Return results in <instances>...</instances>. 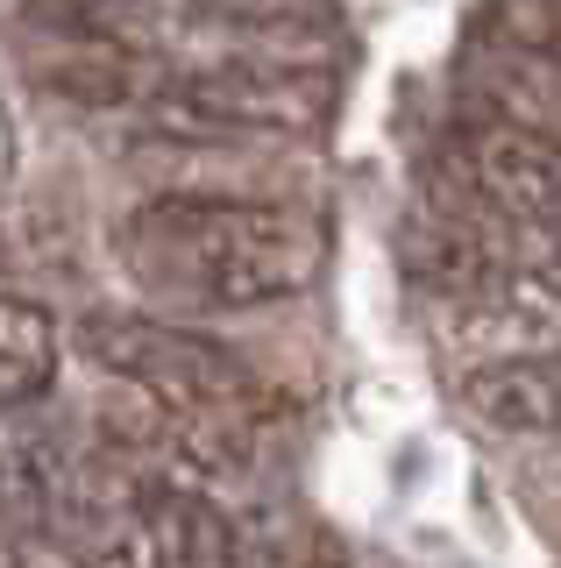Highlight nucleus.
I'll return each mask as SVG.
<instances>
[{"mask_svg": "<svg viewBox=\"0 0 561 568\" xmlns=\"http://www.w3.org/2000/svg\"><path fill=\"white\" fill-rule=\"evenodd\" d=\"M469 114L504 121L540 142H561V58H526V50H490L469 71Z\"/></svg>", "mask_w": 561, "mask_h": 568, "instance_id": "nucleus-8", "label": "nucleus"}, {"mask_svg": "<svg viewBox=\"0 0 561 568\" xmlns=\"http://www.w3.org/2000/svg\"><path fill=\"white\" fill-rule=\"evenodd\" d=\"M43 29H72V36H108L129 50L171 43L185 22H200L192 0H22Z\"/></svg>", "mask_w": 561, "mask_h": 568, "instance_id": "nucleus-10", "label": "nucleus"}, {"mask_svg": "<svg viewBox=\"0 0 561 568\" xmlns=\"http://www.w3.org/2000/svg\"><path fill=\"white\" fill-rule=\"evenodd\" d=\"M43 484H50L43 532L64 547V555H79V561L129 555V532L143 519L150 484L114 448H58V455H43Z\"/></svg>", "mask_w": 561, "mask_h": 568, "instance_id": "nucleus-4", "label": "nucleus"}, {"mask_svg": "<svg viewBox=\"0 0 561 568\" xmlns=\"http://www.w3.org/2000/svg\"><path fill=\"white\" fill-rule=\"evenodd\" d=\"M448 185H462L469 200H483L490 213L519 227H554L561 221V142H540L504 121L469 114L448 142Z\"/></svg>", "mask_w": 561, "mask_h": 568, "instance_id": "nucleus-5", "label": "nucleus"}, {"mask_svg": "<svg viewBox=\"0 0 561 568\" xmlns=\"http://www.w3.org/2000/svg\"><path fill=\"white\" fill-rule=\"evenodd\" d=\"M477 29L490 50H526V58H561V0H483Z\"/></svg>", "mask_w": 561, "mask_h": 568, "instance_id": "nucleus-11", "label": "nucleus"}, {"mask_svg": "<svg viewBox=\"0 0 561 568\" xmlns=\"http://www.w3.org/2000/svg\"><path fill=\"white\" fill-rule=\"evenodd\" d=\"M58 363H64V334L50 306H37L29 292H0V413L50 398Z\"/></svg>", "mask_w": 561, "mask_h": 568, "instance_id": "nucleus-9", "label": "nucleus"}, {"mask_svg": "<svg viewBox=\"0 0 561 568\" xmlns=\"http://www.w3.org/2000/svg\"><path fill=\"white\" fill-rule=\"evenodd\" d=\"M129 568H242V526L206 490L150 484L143 519L129 532Z\"/></svg>", "mask_w": 561, "mask_h": 568, "instance_id": "nucleus-6", "label": "nucleus"}, {"mask_svg": "<svg viewBox=\"0 0 561 568\" xmlns=\"http://www.w3.org/2000/svg\"><path fill=\"white\" fill-rule=\"evenodd\" d=\"M200 22H227V29H313L327 22L335 0H192Z\"/></svg>", "mask_w": 561, "mask_h": 568, "instance_id": "nucleus-13", "label": "nucleus"}, {"mask_svg": "<svg viewBox=\"0 0 561 568\" xmlns=\"http://www.w3.org/2000/svg\"><path fill=\"white\" fill-rule=\"evenodd\" d=\"M462 405L498 434H561V348H526L462 369Z\"/></svg>", "mask_w": 561, "mask_h": 568, "instance_id": "nucleus-7", "label": "nucleus"}, {"mask_svg": "<svg viewBox=\"0 0 561 568\" xmlns=\"http://www.w3.org/2000/svg\"><path fill=\"white\" fill-rule=\"evenodd\" d=\"M121 271L164 306L256 313L320 277V227L277 200L156 192L121 221Z\"/></svg>", "mask_w": 561, "mask_h": 568, "instance_id": "nucleus-1", "label": "nucleus"}, {"mask_svg": "<svg viewBox=\"0 0 561 568\" xmlns=\"http://www.w3.org/2000/svg\"><path fill=\"white\" fill-rule=\"evenodd\" d=\"M43 505H50L43 455L22 448V440H0V532H8V540L43 532Z\"/></svg>", "mask_w": 561, "mask_h": 568, "instance_id": "nucleus-12", "label": "nucleus"}, {"mask_svg": "<svg viewBox=\"0 0 561 568\" xmlns=\"http://www.w3.org/2000/svg\"><path fill=\"white\" fill-rule=\"evenodd\" d=\"M79 348L108 377L143 390L164 413H235V419H271V384L256 377L227 342L178 327V320H143V313H85Z\"/></svg>", "mask_w": 561, "mask_h": 568, "instance_id": "nucleus-2", "label": "nucleus"}, {"mask_svg": "<svg viewBox=\"0 0 561 568\" xmlns=\"http://www.w3.org/2000/svg\"><path fill=\"white\" fill-rule=\"evenodd\" d=\"M335 114V79L313 64H200L171 71L143 106L156 135L227 142V135H306Z\"/></svg>", "mask_w": 561, "mask_h": 568, "instance_id": "nucleus-3", "label": "nucleus"}]
</instances>
